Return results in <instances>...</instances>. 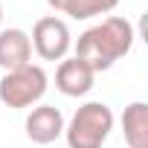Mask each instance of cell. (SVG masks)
<instances>
[{"mask_svg":"<svg viewBox=\"0 0 148 148\" xmlns=\"http://www.w3.org/2000/svg\"><path fill=\"white\" fill-rule=\"evenodd\" d=\"M64 113L55 108V105H38L29 110L26 116V136L35 142V145H49L55 142L58 136H64Z\"/></svg>","mask_w":148,"mask_h":148,"instance_id":"5","label":"cell"},{"mask_svg":"<svg viewBox=\"0 0 148 148\" xmlns=\"http://www.w3.org/2000/svg\"><path fill=\"white\" fill-rule=\"evenodd\" d=\"M134 26L125 18H105L102 23L84 29L76 41V58L84 61L93 73H105L113 67V61H119L122 55L131 52L134 47Z\"/></svg>","mask_w":148,"mask_h":148,"instance_id":"1","label":"cell"},{"mask_svg":"<svg viewBox=\"0 0 148 148\" xmlns=\"http://www.w3.org/2000/svg\"><path fill=\"white\" fill-rule=\"evenodd\" d=\"M26 64H32L29 35L18 26L0 29V67L9 73V70H18V67H26Z\"/></svg>","mask_w":148,"mask_h":148,"instance_id":"7","label":"cell"},{"mask_svg":"<svg viewBox=\"0 0 148 148\" xmlns=\"http://www.w3.org/2000/svg\"><path fill=\"white\" fill-rule=\"evenodd\" d=\"M47 73L41 64H26L18 70H9L3 79H0V102L12 110H26L35 108L44 93H47Z\"/></svg>","mask_w":148,"mask_h":148,"instance_id":"3","label":"cell"},{"mask_svg":"<svg viewBox=\"0 0 148 148\" xmlns=\"http://www.w3.org/2000/svg\"><path fill=\"white\" fill-rule=\"evenodd\" d=\"M93 82H96V73L84 61H79L76 55H73V58H61V64L55 70V87L64 96H70V99L87 96L93 90Z\"/></svg>","mask_w":148,"mask_h":148,"instance_id":"6","label":"cell"},{"mask_svg":"<svg viewBox=\"0 0 148 148\" xmlns=\"http://www.w3.org/2000/svg\"><path fill=\"white\" fill-rule=\"evenodd\" d=\"M47 3L55 9V12H64V6H67V0H47Z\"/></svg>","mask_w":148,"mask_h":148,"instance_id":"10","label":"cell"},{"mask_svg":"<svg viewBox=\"0 0 148 148\" xmlns=\"http://www.w3.org/2000/svg\"><path fill=\"white\" fill-rule=\"evenodd\" d=\"M0 23H3V3H0Z\"/></svg>","mask_w":148,"mask_h":148,"instance_id":"11","label":"cell"},{"mask_svg":"<svg viewBox=\"0 0 148 148\" xmlns=\"http://www.w3.org/2000/svg\"><path fill=\"white\" fill-rule=\"evenodd\" d=\"M119 122H122L128 148H148V105L145 102H131Z\"/></svg>","mask_w":148,"mask_h":148,"instance_id":"8","label":"cell"},{"mask_svg":"<svg viewBox=\"0 0 148 148\" xmlns=\"http://www.w3.org/2000/svg\"><path fill=\"white\" fill-rule=\"evenodd\" d=\"M113 131V110L105 102H84L64 125L70 148H102Z\"/></svg>","mask_w":148,"mask_h":148,"instance_id":"2","label":"cell"},{"mask_svg":"<svg viewBox=\"0 0 148 148\" xmlns=\"http://www.w3.org/2000/svg\"><path fill=\"white\" fill-rule=\"evenodd\" d=\"M29 44L44 61H61V58H67V52L73 47V35H70V26L61 18L49 15V18L35 21Z\"/></svg>","mask_w":148,"mask_h":148,"instance_id":"4","label":"cell"},{"mask_svg":"<svg viewBox=\"0 0 148 148\" xmlns=\"http://www.w3.org/2000/svg\"><path fill=\"white\" fill-rule=\"evenodd\" d=\"M119 6V0H67L64 15H70L73 21H87L96 15H108Z\"/></svg>","mask_w":148,"mask_h":148,"instance_id":"9","label":"cell"}]
</instances>
